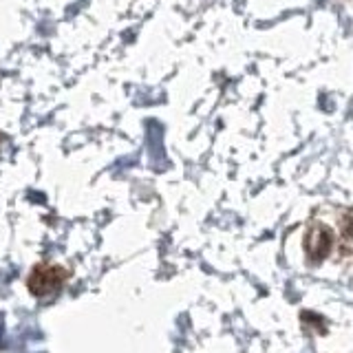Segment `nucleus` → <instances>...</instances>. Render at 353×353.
I'll return each mask as SVG.
<instances>
[{"label":"nucleus","instance_id":"f257e3e1","mask_svg":"<svg viewBox=\"0 0 353 353\" xmlns=\"http://www.w3.org/2000/svg\"><path fill=\"white\" fill-rule=\"evenodd\" d=\"M66 276H69V272H66L64 268H60V265L42 263V265H36L33 272L29 274L27 287L33 296L44 298V296H51L55 292H60V287L64 285Z\"/></svg>","mask_w":353,"mask_h":353},{"label":"nucleus","instance_id":"f03ea898","mask_svg":"<svg viewBox=\"0 0 353 353\" xmlns=\"http://www.w3.org/2000/svg\"><path fill=\"white\" fill-rule=\"evenodd\" d=\"M334 241H336V236H334V232H331L329 225L314 223L312 228L307 230L305 241H303L307 261L312 265L323 263L331 254V250H334Z\"/></svg>","mask_w":353,"mask_h":353}]
</instances>
